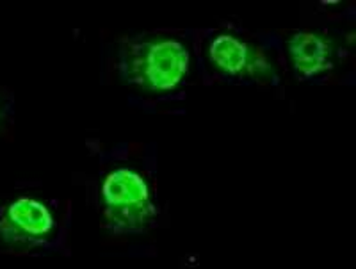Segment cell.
Segmentation results:
<instances>
[{
	"mask_svg": "<svg viewBox=\"0 0 356 269\" xmlns=\"http://www.w3.org/2000/svg\"><path fill=\"white\" fill-rule=\"evenodd\" d=\"M209 61L218 72L225 75H243L246 72H255L257 56L251 52L248 43L232 34H218L209 43Z\"/></svg>",
	"mask_w": 356,
	"mask_h": 269,
	"instance_id": "4",
	"label": "cell"
},
{
	"mask_svg": "<svg viewBox=\"0 0 356 269\" xmlns=\"http://www.w3.org/2000/svg\"><path fill=\"white\" fill-rule=\"evenodd\" d=\"M6 113H8V107H6V102L0 98V123H2V120H4Z\"/></svg>",
	"mask_w": 356,
	"mask_h": 269,
	"instance_id": "6",
	"label": "cell"
},
{
	"mask_svg": "<svg viewBox=\"0 0 356 269\" xmlns=\"http://www.w3.org/2000/svg\"><path fill=\"white\" fill-rule=\"evenodd\" d=\"M102 211L118 230H141L154 214V200L146 180L130 168H118L102 184Z\"/></svg>",
	"mask_w": 356,
	"mask_h": 269,
	"instance_id": "2",
	"label": "cell"
},
{
	"mask_svg": "<svg viewBox=\"0 0 356 269\" xmlns=\"http://www.w3.org/2000/svg\"><path fill=\"white\" fill-rule=\"evenodd\" d=\"M292 65L298 75L312 77L332 66V49L328 41L312 33H298L289 41Z\"/></svg>",
	"mask_w": 356,
	"mask_h": 269,
	"instance_id": "5",
	"label": "cell"
},
{
	"mask_svg": "<svg viewBox=\"0 0 356 269\" xmlns=\"http://www.w3.org/2000/svg\"><path fill=\"white\" fill-rule=\"evenodd\" d=\"M57 211L44 200L22 196L0 212V237L15 246H47L57 239Z\"/></svg>",
	"mask_w": 356,
	"mask_h": 269,
	"instance_id": "3",
	"label": "cell"
},
{
	"mask_svg": "<svg viewBox=\"0 0 356 269\" xmlns=\"http://www.w3.org/2000/svg\"><path fill=\"white\" fill-rule=\"evenodd\" d=\"M191 56L177 40L143 41L130 50L129 79L152 91H170L186 79Z\"/></svg>",
	"mask_w": 356,
	"mask_h": 269,
	"instance_id": "1",
	"label": "cell"
}]
</instances>
